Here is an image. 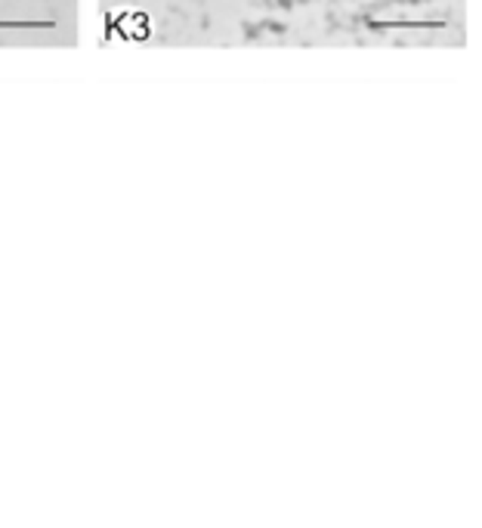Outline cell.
Returning a JSON list of instances; mask_svg holds the SVG:
<instances>
[{"instance_id": "6da1fadb", "label": "cell", "mask_w": 482, "mask_h": 528, "mask_svg": "<svg viewBox=\"0 0 482 528\" xmlns=\"http://www.w3.org/2000/svg\"><path fill=\"white\" fill-rule=\"evenodd\" d=\"M0 28H53V22H0Z\"/></svg>"}]
</instances>
